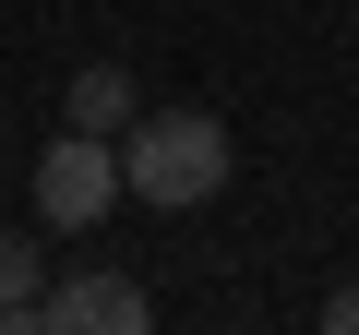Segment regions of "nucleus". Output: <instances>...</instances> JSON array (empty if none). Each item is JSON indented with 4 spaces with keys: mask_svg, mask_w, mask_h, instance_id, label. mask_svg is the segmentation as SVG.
I'll use <instances>...</instances> for the list:
<instances>
[{
    "mask_svg": "<svg viewBox=\"0 0 359 335\" xmlns=\"http://www.w3.org/2000/svg\"><path fill=\"white\" fill-rule=\"evenodd\" d=\"M36 323H48V335H144L156 299H144L132 275H60V287L36 299ZM36 323H25V335H36Z\"/></svg>",
    "mask_w": 359,
    "mask_h": 335,
    "instance_id": "obj_3",
    "label": "nucleus"
},
{
    "mask_svg": "<svg viewBox=\"0 0 359 335\" xmlns=\"http://www.w3.org/2000/svg\"><path fill=\"white\" fill-rule=\"evenodd\" d=\"M132 120H144L132 72H120V60H84V72H72V132H108V144H120Z\"/></svg>",
    "mask_w": 359,
    "mask_h": 335,
    "instance_id": "obj_4",
    "label": "nucleus"
},
{
    "mask_svg": "<svg viewBox=\"0 0 359 335\" xmlns=\"http://www.w3.org/2000/svg\"><path fill=\"white\" fill-rule=\"evenodd\" d=\"M323 323H335V335H359V275H347V287L323 299Z\"/></svg>",
    "mask_w": 359,
    "mask_h": 335,
    "instance_id": "obj_6",
    "label": "nucleus"
},
{
    "mask_svg": "<svg viewBox=\"0 0 359 335\" xmlns=\"http://www.w3.org/2000/svg\"><path fill=\"white\" fill-rule=\"evenodd\" d=\"M228 168H240V156H228V120H216V108H144V120L120 132V192L156 204V216L216 204Z\"/></svg>",
    "mask_w": 359,
    "mask_h": 335,
    "instance_id": "obj_1",
    "label": "nucleus"
},
{
    "mask_svg": "<svg viewBox=\"0 0 359 335\" xmlns=\"http://www.w3.org/2000/svg\"><path fill=\"white\" fill-rule=\"evenodd\" d=\"M108 204H120V144H108V132H60V144L36 156V228L72 240V228H96Z\"/></svg>",
    "mask_w": 359,
    "mask_h": 335,
    "instance_id": "obj_2",
    "label": "nucleus"
},
{
    "mask_svg": "<svg viewBox=\"0 0 359 335\" xmlns=\"http://www.w3.org/2000/svg\"><path fill=\"white\" fill-rule=\"evenodd\" d=\"M36 299H48V252H36V228H0V335H25Z\"/></svg>",
    "mask_w": 359,
    "mask_h": 335,
    "instance_id": "obj_5",
    "label": "nucleus"
}]
</instances>
